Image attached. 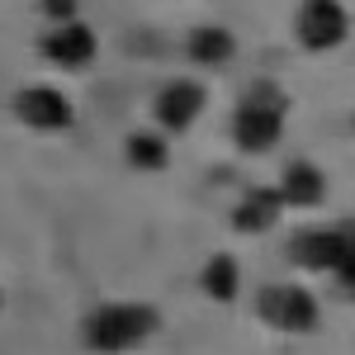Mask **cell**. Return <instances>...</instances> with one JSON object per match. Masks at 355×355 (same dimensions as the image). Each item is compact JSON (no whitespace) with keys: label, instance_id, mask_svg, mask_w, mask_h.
<instances>
[{"label":"cell","instance_id":"cell-6","mask_svg":"<svg viewBox=\"0 0 355 355\" xmlns=\"http://www.w3.org/2000/svg\"><path fill=\"white\" fill-rule=\"evenodd\" d=\"M95 53H100V38H95L85 24H76V19H67L62 28H53V33L43 38V57H48V62H57V67H67V71L90 67V62H95Z\"/></svg>","mask_w":355,"mask_h":355},{"label":"cell","instance_id":"cell-7","mask_svg":"<svg viewBox=\"0 0 355 355\" xmlns=\"http://www.w3.org/2000/svg\"><path fill=\"white\" fill-rule=\"evenodd\" d=\"M341 246H346V237H341V227H313V232H299L294 242H289V256L299 261V266H308V270H336V261H341Z\"/></svg>","mask_w":355,"mask_h":355},{"label":"cell","instance_id":"cell-12","mask_svg":"<svg viewBox=\"0 0 355 355\" xmlns=\"http://www.w3.org/2000/svg\"><path fill=\"white\" fill-rule=\"evenodd\" d=\"M204 289H209V299L232 303L237 299V261H232V256H214V261L204 266Z\"/></svg>","mask_w":355,"mask_h":355},{"label":"cell","instance_id":"cell-14","mask_svg":"<svg viewBox=\"0 0 355 355\" xmlns=\"http://www.w3.org/2000/svg\"><path fill=\"white\" fill-rule=\"evenodd\" d=\"M341 237H346V246L336 261V279L346 284V294H355V223H341Z\"/></svg>","mask_w":355,"mask_h":355},{"label":"cell","instance_id":"cell-16","mask_svg":"<svg viewBox=\"0 0 355 355\" xmlns=\"http://www.w3.org/2000/svg\"><path fill=\"white\" fill-rule=\"evenodd\" d=\"M0 303H5V299H0Z\"/></svg>","mask_w":355,"mask_h":355},{"label":"cell","instance_id":"cell-10","mask_svg":"<svg viewBox=\"0 0 355 355\" xmlns=\"http://www.w3.org/2000/svg\"><path fill=\"white\" fill-rule=\"evenodd\" d=\"M279 194H284V204H303V209H313V204H322L327 180H322V171H318V166L294 162L289 171H284V185H279Z\"/></svg>","mask_w":355,"mask_h":355},{"label":"cell","instance_id":"cell-1","mask_svg":"<svg viewBox=\"0 0 355 355\" xmlns=\"http://www.w3.org/2000/svg\"><path fill=\"white\" fill-rule=\"evenodd\" d=\"M157 331V313L152 308H142V303H105V308H95L90 318H85V341H90V351H128L137 346L142 336H152Z\"/></svg>","mask_w":355,"mask_h":355},{"label":"cell","instance_id":"cell-3","mask_svg":"<svg viewBox=\"0 0 355 355\" xmlns=\"http://www.w3.org/2000/svg\"><path fill=\"white\" fill-rule=\"evenodd\" d=\"M256 313L279 331H313L318 327V299L299 284H266L256 294Z\"/></svg>","mask_w":355,"mask_h":355},{"label":"cell","instance_id":"cell-13","mask_svg":"<svg viewBox=\"0 0 355 355\" xmlns=\"http://www.w3.org/2000/svg\"><path fill=\"white\" fill-rule=\"evenodd\" d=\"M128 162L137 171H162L166 166V142L157 133H133L128 137Z\"/></svg>","mask_w":355,"mask_h":355},{"label":"cell","instance_id":"cell-15","mask_svg":"<svg viewBox=\"0 0 355 355\" xmlns=\"http://www.w3.org/2000/svg\"><path fill=\"white\" fill-rule=\"evenodd\" d=\"M43 15L67 24V19H76V0H43Z\"/></svg>","mask_w":355,"mask_h":355},{"label":"cell","instance_id":"cell-4","mask_svg":"<svg viewBox=\"0 0 355 355\" xmlns=\"http://www.w3.org/2000/svg\"><path fill=\"white\" fill-rule=\"evenodd\" d=\"M15 114H19V123L38 128V133H57L71 123V100L53 85H24L15 95Z\"/></svg>","mask_w":355,"mask_h":355},{"label":"cell","instance_id":"cell-8","mask_svg":"<svg viewBox=\"0 0 355 355\" xmlns=\"http://www.w3.org/2000/svg\"><path fill=\"white\" fill-rule=\"evenodd\" d=\"M199 110H204V85H194V81H171L157 95V119H162L166 128H190L194 119H199Z\"/></svg>","mask_w":355,"mask_h":355},{"label":"cell","instance_id":"cell-2","mask_svg":"<svg viewBox=\"0 0 355 355\" xmlns=\"http://www.w3.org/2000/svg\"><path fill=\"white\" fill-rule=\"evenodd\" d=\"M279 128H284V95L261 81L246 95V105L237 110L232 137H237L242 152H270L275 142H279Z\"/></svg>","mask_w":355,"mask_h":355},{"label":"cell","instance_id":"cell-11","mask_svg":"<svg viewBox=\"0 0 355 355\" xmlns=\"http://www.w3.org/2000/svg\"><path fill=\"white\" fill-rule=\"evenodd\" d=\"M185 53L199 62V67H223V62H232L237 53V43H232V33L218 24H204L190 33V43H185Z\"/></svg>","mask_w":355,"mask_h":355},{"label":"cell","instance_id":"cell-5","mask_svg":"<svg viewBox=\"0 0 355 355\" xmlns=\"http://www.w3.org/2000/svg\"><path fill=\"white\" fill-rule=\"evenodd\" d=\"M346 38V10L336 0H303L299 10V43L322 53V48H336Z\"/></svg>","mask_w":355,"mask_h":355},{"label":"cell","instance_id":"cell-9","mask_svg":"<svg viewBox=\"0 0 355 355\" xmlns=\"http://www.w3.org/2000/svg\"><path fill=\"white\" fill-rule=\"evenodd\" d=\"M279 209H284V194L279 190H251L242 204H237L232 223H237L242 232H266V227L279 218Z\"/></svg>","mask_w":355,"mask_h":355}]
</instances>
